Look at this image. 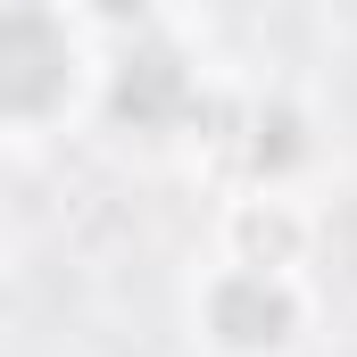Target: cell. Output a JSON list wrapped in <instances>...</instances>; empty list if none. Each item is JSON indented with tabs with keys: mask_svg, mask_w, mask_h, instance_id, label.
<instances>
[{
	"mask_svg": "<svg viewBox=\"0 0 357 357\" xmlns=\"http://www.w3.org/2000/svg\"><path fill=\"white\" fill-rule=\"evenodd\" d=\"M299 324H307V291L291 282V266L233 258V266L208 274V291H199V333L225 357H282L299 341Z\"/></svg>",
	"mask_w": 357,
	"mask_h": 357,
	"instance_id": "2",
	"label": "cell"
},
{
	"mask_svg": "<svg viewBox=\"0 0 357 357\" xmlns=\"http://www.w3.org/2000/svg\"><path fill=\"white\" fill-rule=\"evenodd\" d=\"M84 42L42 0H0V125H50L75 108Z\"/></svg>",
	"mask_w": 357,
	"mask_h": 357,
	"instance_id": "1",
	"label": "cell"
}]
</instances>
